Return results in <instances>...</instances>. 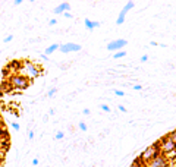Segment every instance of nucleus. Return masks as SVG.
Returning a JSON list of instances; mask_svg holds the SVG:
<instances>
[{"instance_id": "1", "label": "nucleus", "mask_w": 176, "mask_h": 167, "mask_svg": "<svg viewBox=\"0 0 176 167\" xmlns=\"http://www.w3.org/2000/svg\"><path fill=\"white\" fill-rule=\"evenodd\" d=\"M19 75H22L24 78H27L28 81L30 79H35V78H38V76L41 75V69L35 65V63L32 62H28V60H25L21 68H19Z\"/></svg>"}, {"instance_id": "2", "label": "nucleus", "mask_w": 176, "mask_h": 167, "mask_svg": "<svg viewBox=\"0 0 176 167\" xmlns=\"http://www.w3.org/2000/svg\"><path fill=\"white\" fill-rule=\"evenodd\" d=\"M9 82H10V85L13 87L15 89H18V91H22V89L28 88V85H30V81L27 78H24V76L19 75V73L12 75L9 78Z\"/></svg>"}, {"instance_id": "3", "label": "nucleus", "mask_w": 176, "mask_h": 167, "mask_svg": "<svg viewBox=\"0 0 176 167\" xmlns=\"http://www.w3.org/2000/svg\"><path fill=\"white\" fill-rule=\"evenodd\" d=\"M159 145L157 144H154V145H151V147H148V148H145L142 152H141V156H140V160L142 164H147L151 158H154V157H157L159 156Z\"/></svg>"}, {"instance_id": "4", "label": "nucleus", "mask_w": 176, "mask_h": 167, "mask_svg": "<svg viewBox=\"0 0 176 167\" xmlns=\"http://www.w3.org/2000/svg\"><path fill=\"white\" fill-rule=\"evenodd\" d=\"M157 145H159V150H160L163 154H167V152L176 150V145L172 142L169 138H163V139H160V142H159Z\"/></svg>"}, {"instance_id": "5", "label": "nucleus", "mask_w": 176, "mask_h": 167, "mask_svg": "<svg viewBox=\"0 0 176 167\" xmlns=\"http://www.w3.org/2000/svg\"><path fill=\"white\" fill-rule=\"evenodd\" d=\"M145 167H167V160H166L165 156L159 154L157 157H154V158L150 160V161L145 164Z\"/></svg>"}, {"instance_id": "6", "label": "nucleus", "mask_w": 176, "mask_h": 167, "mask_svg": "<svg viewBox=\"0 0 176 167\" xmlns=\"http://www.w3.org/2000/svg\"><path fill=\"white\" fill-rule=\"evenodd\" d=\"M134 6H135V3L132 2V0H129V2H126V5L123 6V9L119 12V16H118V19H116V23L118 25H122L123 23V21H125V16H126V13L131 10V9H134Z\"/></svg>"}, {"instance_id": "7", "label": "nucleus", "mask_w": 176, "mask_h": 167, "mask_svg": "<svg viewBox=\"0 0 176 167\" xmlns=\"http://www.w3.org/2000/svg\"><path fill=\"white\" fill-rule=\"evenodd\" d=\"M126 44H128L126 40H115V41H110L106 48L109 51H120V48H123Z\"/></svg>"}, {"instance_id": "8", "label": "nucleus", "mask_w": 176, "mask_h": 167, "mask_svg": "<svg viewBox=\"0 0 176 167\" xmlns=\"http://www.w3.org/2000/svg\"><path fill=\"white\" fill-rule=\"evenodd\" d=\"M59 50L62 53H71V51H79L81 50V46L79 44H75V43H66L63 46H59Z\"/></svg>"}, {"instance_id": "9", "label": "nucleus", "mask_w": 176, "mask_h": 167, "mask_svg": "<svg viewBox=\"0 0 176 167\" xmlns=\"http://www.w3.org/2000/svg\"><path fill=\"white\" fill-rule=\"evenodd\" d=\"M68 10H71V5L69 3H60V5H57L56 7H54V13H65V12H68Z\"/></svg>"}, {"instance_id": "10", "label": "nucleus", "mask_w": 176, "mask_h": 167, "mask_svg": "<svg viewBox=\"0 0 176 167\" xmlns=\"http://www.w3.org/2000/svg\"><path fill=\"white\" fill-rule=\"evenodd\" d=\"M100 25H101V22H98V21H91V19H88V18L85 19V27H87V30H90V31L98 28Z\"/></svg>"}, {"instance_id": "11", "label": "nucleus", "mask_w": 176, "mask_h": 167, "mask_svg": "<svg viewBox=\"0 0 176 167\" xmlns=\"http://www.w3.org/2000/svg\"><path fill=\"white\" fill-rule=\"evenodd\" d=\"M19 68H21V63H19V62H12V63H9V65L5 68V72H6V70H10V72H16Z\"/></svg>"}, {"instance_id": "12", "label": "nucleus", "mask_w": 176, "mask_h": 167, "mask_svg": "<svg viewBox=\"0 0 176 167\" xmlns=\"http://www.w3.org/2000/svg\"><path fill=\"white\" fill-rule=\"evenodd\" d=\"M56 50H59V44H52V46H50V47H47L46 48V56H48V54H52V53H54V51Z\"/></svg>"}, {"instance_id": "13", "label": "nucleus", "mask_w": 176, "mask_h": 167, "mask_svg": "<svg viewBox=\"0 0 176 167\" xmlns=\"http://www.w3.org/2000/svg\"><path fill=\"white\" fill-rule=\"evenodd\" d=\"M125 56H126V51L120 50V51H116V53L113 54V59H120V57H125Z\"/></svg>"}, {"instance_id": "14", "label": "nucleus", "mask_w": 176, "mask_h": 167, "mask_svg": "<svg viewBox=\"0 0 176 167\" xmlns=\"http://www.w3.org/2000/svg\"><path fill=\"white\" fill-rule=\"evenodd\" d=\"M167 138H169V139L172 141V142H173V144L176 145V129H175L173 132H170V133L167 135Z\"/></svg>"}, {"instance_id": "15", "label": "nucleus", "mask_w": 176, "mask_h": 167, "mask_svg": "<svg viewBox=\"0 0 176 167\" xmlns=\"http://www.w3.org/2000/svg\"><path fill=\"white\" fill-rule=\"evenodd\" d=\"M129 167H145V164H142L140 160H135V161H134V163H132Z\"/></svg>"}, {"instance_id": "16", "label": "nucleus", "mask_w": 176, "mask_h": 167, "mask_svg": "<svg viewBox=\"0 0 176 167\" xmlns=\"http://www.w3.org/2000/svg\"><path fill=\"white\" fill-rule=\"evenodd\" d=\"M100 109H101L103 111H106V113H110V111H112V109H110L107 104H101V106H100Z\"/></svg>"}, {"instance_id": "17", "label": "nucleus", "mask_w": 176, "mask_h": 167, "mask_svg": "<svg viewBox=\"0 0 176 167\" xmlns=\"http://www.w3.org/2000/svg\"><path fill=\"white\" fill-rule=\"evenodd\" d=\"M56 91H57L56 88H52V89H50V91L47 93V97H48V98H52V97H53V95L56 94Z\"/></svg>"}, {"instance_id": "18", "label": "nucleus", "mask_w": 176, "mask_h": 167, "mask_svg": "<svg viewBox=\"0 0 176 167\" xmlns=\"http://www.w3.org/2000/svg\"><path fill=\"white\" fill-rule=\"evenodd\" d=\"M54 138L60 141V139H63V138H65V133H63V132H62V131H59V132L56 133V136H54Z\"/></svg>"}, {"instance_id": "19", "label": "nucleus", "mask_w": 176, "mask_h": 167, "mask_svg": "<svg viewBox=\"0 0 176 167\" xmlns=\"http://www.w3.org/2000/svg\"><path fill=\"white\" fill-rule=\"evenodd\" d=\"M79 129H81V131H87V129H88L85 122H79Z\"/></svg>"}, {"instance_id": "20", "label": "nucleus", "mask_w": 176, "mask_h": 167, "mask_svg": "<svg viewBox=\"0 0 176 167\" xmlns=\"http://www.w3.org/2000/svg\"><path fill=\"white\" fill-rule=\"evenodd\" d=\"M10 125H12V127H13L15 131H19V123L18 122H12Z\"/></svg>"}, {"instance_id": "21", "label": "nucleus", "mask_w": 176, "mask_h": 167, "mask_svg": "<svg viewBox=\"0 0 176 167\" xmlns=\"http://www.w3.org/2000/svg\"><path fill=\"white\" fill-rule=\"evenodd\" d=\"M115 94H116L118 97H123V95H125V93H123V91H120V89H116Z\"/></svg>"}, {"instance_id": "22", "label": "nucleus", "mask_w": 176, "mask_h": 167, "mask_svg": "<svg viewBox=\"0 0 176 167\" xmlns=\"http://www.w3.org/2000/svg\"><path fill=\"white\" fill-rule=\"evenodd\" d=\"M12 40H13V35H7V37L5 38V43H10Z\"/></svg>"}, {"instance_id": "23", "label": "nucleus", "mask_w": 176, "mask_h": 167, "mask_svg": "<svg viewBox=\"0 0 176 167\" xmlns=\"http://www.w3.org/2000/svg\"><path fill=\"white\" fill-rule=\"evenodd\" d=\"M134 89H135V91H141V89H142V85L136 84V85H134Z\"/></svg>"}, {"instance_id": "24", "label": "nucleus", "mask_w": 176, "mask_h": 167, "mask_svg": "<svg viewBox=\"0 0 176 167\" xmlns=\"http://www.w3.org/2000/svg\"><path fill=\"white\" fill-rule=\"evenodd\" d=\"M147 60H148V56H147V54H144V56L141 57V63H145Z\"/></svg>"}, {"instance_id": "25", "label": "nucleus", "mask_w": 176, "mask_h": 167, "mask_svg": "<svg viewBox=\"0 0 176 167\" xmlns=\"http://www.w3.org/2000/svg\"><path fill=\"white\" fill-rule=\"evenodd\" d=\"M63 15H65V18H69V19L72 18V13H69V12H65V13H63Z\"/></svg>"}, {"instance_id": "26", "label": "nucleus", "mask_w": 176, "mask_h": 167, "mask_svg": "<svg viewBox=\"0 0 176 167\" xmlns=\"http://www.w3.org/2000/svg\"><path fill=\"white\" fill-rule=\"evenodd\" d=\"M82 113L85 114V116H88V114H90V110H88V109H84V110H82Z\"/></svg>"}, {"instance_id": "27", "label": "nucleus", "mask_w": 176, "mask_h": 167, "mask_svg": "<svg viewBox=\"0 0 176 167\" xmlns=\"http://www.w3.org/2000/svg\"><path fill=\"white\" fill-rule=\"evenodd\" d=\"M32 166H38V158H34L32 160Z\"/></svg>"}, {"instance_id": "28", "label": "nucleus", "mask_w": 176, "mask_h": 167, "mask_svg": "<svg viewBox=\"0 0 176 167\" xmlns=\"http://www.w3.org/2000/svg\"><path fill=\"white\" fill-rule=\"evenodd\" d=\"M28 136H30V139H32V138H34V132L30 131V132H28Z\"/></svg>"}, {"instance_id": "29", "label": "nucleus", "mask_w": 176, "mask_h": 167, "mask_svg": "<svg viewBox=\"0 0 176 167\" xmlns=\"http://www.w3.org/2000/svg\"><path fill=\"white\" fill-rule=\"evenodd\" d=\"M119 110H120V111H123V113H126V109H125L123 106H119Z\"/></svg>"}, {"instance_id": "30", "label": "nucleus", "mask_w": 176, "mask_h": 167, "mask_svg": "<svg viewBox=\"0 0 176 167\" xmlns=\"http://www.w3.org/2000/svg\"><path fill=\"white\" fill-rule=\"evenodd\" d=\"M48 23H50V25H54V23H56V19H50Z\"/></svg>"}, {"instance_id": "31", "label": "nucleus", "mask_w": 176, "mask_h": 167, "mask_svg": "<svg viewBox=\"0 0 176 167\" xmlns=\"http://www.w3.org/2000/svg\"><path fill=\"white\" fill-rule=\"evenodd\" d=\"M2 160H3V151H0V163H2Z\"/></svg>"}, {"instance_id": "32", "label": "nucleus", "mask_w": 176, "mask_h": 167, "mask_svg": "<svg viewBox=\"0 0 176 167\" xmlns=\"http://www.w3.org/2000/svg\"><path fill=\"white\" fill-rule=\"evenodd\" d=\"M21 3H22V0H15V5H16V6L21 5Z\"/></svg>"}, {"instance_id": "33", "label": "nucleus", "mask_w": 176, "mask_h": 167, "mask_svg": "<svg viewBox=\"0 0 176 167\" xmlns=\"http://www.w3.org/2000/svg\"><path fill=\"white\" fill-rule=\"evenodd\" d=\"M41 59H43V60H48V59H47V56H46V54H41Z\"/></svg>"}, {"instance_id": "34", "label": "nucleus", "mask_w": 176, "mask_h": 167, "mask_svg": "<svg viewBox=\"0 0 176 167\" xmlns=\"http://www.w3.org/2000/svg\"><path fill=\"white\" fill-rule=\"evenodd\" d=\"M0 123H2V119H0Z\"/></svg>"}, {"instance_id": "35", "label": "nucleus", "mask_w": 176, "mask_h": 167, "mask_svg": "<svg viewBox=\"0 0 176 167\" xmlns=\"http://www.w3.org/2000/svg\"><path fill=\"white\" fill-rule=\"evenodd\" d=\"M0 54H2V51H0Z\"/></svg>"}, {"instance_id": "36", "label": "nucleus", "mask_w": 176, "mask_h": 167, "mask_svg": "<svg viewBox=\"0 0 176 167\" xmlns=\"http://www.w3.org/2000/svg\"><path fill=\"white\" fill-rule=\"evenodd\" d=\"M47 167H50V166H47Z\"/></svg>"}]
</instances>
